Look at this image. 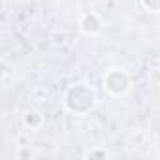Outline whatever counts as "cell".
Returning <instances> with one entry per match:
<instances>
[{"mask_svg": "<svg viewBox=\"0 0 160 160\" xmlns=\"http://www.w3.org/2000/svg\"><path fill=\"white\" fill-rule=\"evenodd\" d=\"M104 85L106 89L115 94V96H122L128 92L130 89V77L126 75V72L122 68H111L106 75H104Z\"/></svg>", "mask_w": 160, "mask_h": 160, "instance_id": "obj_1", "label": "cell"}, {"mask_svg": "<svg viewBox=\"0 0 160 160\" xmlns=\"http://www.w3.org/2000/svg\"><path fill=\"white\" fill-rule=\"evenodd\" d=\"M70 91L77 96V106L72 109L75 115H85V113L92 111V108L96 104V94L92 89H87V87H83V83H79V85L72 87Z\"/></svg>", "mask_w": 160, "mask_h": 160, "instance_id": "obj_2", "label": "cell"}, {"mask_svg": "<svg viewBox=\"0 0 160 160\" xmlns=\"http://www.w3.org/2000/svg\"><path fill=\"white\" fill-rule=\"evenodd\" d=\"M143 4H145V8H147L149 12H154V13H158V12H160V4H158V0H143Z\"/></svg>", "mask_w": 160, "mask_h": 160, "instance_id": "obj_3", "label": "cell"}]
</instances>
